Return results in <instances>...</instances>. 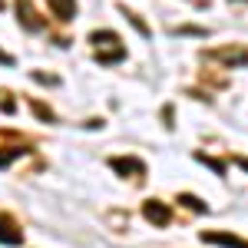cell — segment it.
<instances>
[{"label":"cell","mask_w":248,"mask_h":248,"mask_svg":"<svg viewBox=\"0 0 248 248\" xmlns=\"http://www.w3.org/2000/svg\"><path fill=\"white\" fill-rule=\"evenodd\" d=\"M90 50H93V60L99 66H116L126 60V46L116 30H93L90 33Z\"/></svg>","instance_id":"obj_1"},{"label":"cell","mask_w":248,"mask_h":248,"mask_svg":"<svg viewBox=\"0 0 248 248\" xmlns=\"http://www.w3.org/2000/svg\"><path fill=\"white\" fill-rule=\"evenodd\" d=\"M37 146H33V139L23 133H7V129H0V169H7L17 155H27L33 153Z\"/></svg>","instance_id":"obj_2"},{"label":"cell","mask_w":248,"mask_h":248,"mask_svg":"<svg viewBox=\"0 0 248 248\" xmlns=\"http://www.w3.org/2000/svg\"><path fill=\"white\" fill-rule=\"evenodd\" d=\"M205 60H218L222 66H229V70H242L248 60V50L242 43H229V46H222V50H205Z\"/></svg>","instance_id":"obj_3"},{"label":"cell","mask_w":248,"mask_h":248,"mask_svg":"<svg viewBox=\"0 0 248 248\" xmlns=\"http://www.w3.org/2000/svg\"><path fill=\"white\" fill-rule=\"evenodd\" d=\"M14 7H17V20H20L23 30H30V33L46 30V20H43V14L33 7V0H14Z\"/></svg>","instance_id":"obj_4"},{"label":"cell","mask_w":248,"mask_h":248,"mask_svg":"<svg viewBox=\"0 0 248 248\" xmlns=\"http://www.w3.org/2000/svg\"><path fill=\"white\" fill-rule=\"evenodd\" d=\"M142 218L146 222H153L155 229H166L172 222V209H169V202H159V199H146L142 202Z\"/></svg>","instance_id":"obj_5"},{"label":"cell","mask_w":248,"mask_h":248,"mask_svg":"<svg viewBox=\"0 0 248 248\" xmlns=\"http://www.w3.org/2000/svg\"><path fill=\"white\" fill-rule=\"evenodd\" d=\"M109 169L116 175H129V179H146V162L136 159V155H113L109 159Z\"/></svg>","instance_id":"obj_6"},{"label":"cell","mask_w":248,"mask_h":248,"mask_svg":"<svg viewBox=\"0 0 248 248\" xmlns=\"http://www.w3.org/2000/svg\"><path fill=\"white\" fill-rule=\"evenodd\" d=\"M0 245H23V229L7 212H0Z\"/></svg>","instance_id":"obj_7"},{"label":"cell","mask_w":248,"mask_h":248,"mask_svg":"<svg viewBox=\"0 0 248 248\" xmlns=\"http://www.w3.org/2000/svg\"><path fill=\"white\" fill-rule=\"evenodd\" d=\"M202 242L222 245V248H248L245 238H238V235H232V232H202Z\"/></svg>","instance_id":"obj_8"},{"label":"cell","mask_w":248,"mask_h":248,"mask_svg":"<svg viewBox=\"0 0 248 248\" xmlns=\"http://www.w3.org/2000/svg\"><path fill=\"white\" fill-rule=\"evenodd\" d=\"M46 3H50V10H53L57 20H63V23L77 20V0H46Z\"/></svg>","instance_id":"obj_9"},{"label":"cell","mask_w":248,"mask_h":248,"mask_svg":"<svg viewBox=\"0 0 248 248\" xmlns=\"http://www.w3.org/2000/svg\"><path fill=\"white\" fill-rule=\"evenodd\" d=\"M119 14H123V17L129 20V23H133V27H136V30H139V33H142V37H146V40L153 37V30H149V23H146V20L139 17V14H133L129 7H119Z\"/></svg>","instance_id":"obj_10"},{"label":"cell","mask_w":248,"mask_h":248,"mask_svg":"<svg viewBox=\"0 0 248 248\" xmlns=\"http://www.w3.org/2000/svg\"><path fill=\"white\" fill-rule=\"evenodd\" d=\"M179 205H182V209H189V212H199V215H202V212H209V205H205L199 195H192V192H182V195H179Z\"/></svg>","instance_id":"obj_11"},{"label":"cell","mask_w":248,"mask_h":248,"mask_svg":"<svg viewBox=\"0 0 248 248\" xmlns=\"http://www.w3.org/2000/svg\"><path fill=\"white\" fill-rule=\"evenodd\" d=\"M30 109H33V116H40V119H43V123H57V116H53V109H50V106H46V103H40L37 96H33V99H30Z\"/></svg>","instance_id":"obj_12"},{"label":"cell","mask_w":248,"mask_h":248,"mask_svg":"<svg viewBox=\"0 0 248 248\" xmlns=\"http://www.w3.org/2000/svg\"><path fill=\"white\" fill-rule=\"evenodd\" d=\"M195 159H199L202 166H209L215 175H225V162H222V159H212V155H205V153H195Z\"/></svg>","instance_id":"obj_13"},{"label":"cell","mask_w":248,"mask_h":248,"mask_svg":"<svg viewBox=\"0 0 248 248\" xmlns=\"http://www.w3.org/2000/svg\"><path fill=\"white\" fill-rule=\"evenodd\" d=\"M175 33H195V37H205L209 30H205V27H179Z\"/></svg>","instance_id":"obj_14"},{"label":"cell","mask_w":248,"mask_h":248,"mask_svg":"<svg viewBox=\"0 0 248 248\" xmlns=\"http://www.w3.org/2000/svg\"><path fill=\"white\" fill-rule=\"evenodd\" d=\"M17 60H14V53H7V50H0V66H14Z\"/></svg>","instance_id":"obj_15"},{"label":"cell","mask_w":248,"mask_h":248,"mask_svg":"<svg viewBox=\"0 0 248 248\" xmlns=\"http://www.w3.org/2000/svg\"><path fill=\"white\" fill-rule=\"evenodd\" d=\"M30 77H33V79H40V83H57V77H46V73H37V70H33Z\"/></svg>","instance_id":"obj_16"},{"label":"cell","mask_w":248,"mask_h":248,"mask_svg":"<svg viewBox=\"0 0 248 248\" xmlns=\"http://www.w3.org/2000/svg\"><path fill=\"white\" fill-rule=\"evenodd\" d=\"M0 10H7V0H0Z\"/></svg>","instance_id":"obj_17"}]
</instances>
